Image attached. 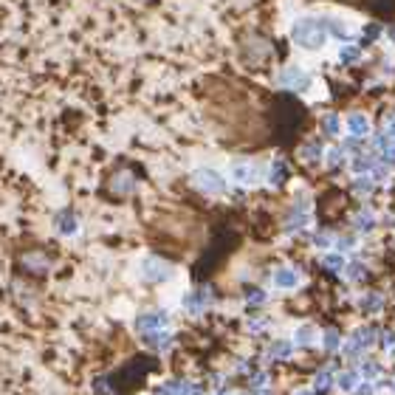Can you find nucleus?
I'll list each match as a JSON object with an SVG mask.
<instances>
[{"mask_svg": "<svg viewBox=\"0 0 395 395\" xmlns=\"http://www.w3.org/2000/svg\"><path fill=\"white\" fill-rule=\"evenodd\" d=\"M370 189H373L370 178H359V181H356V192H370Z\"/></svg>", "mask_w": 395, "mask_h": 395, "instance_id": "obj_28", "label": "nucleus"}, {"mask_svg": "<svg viewBox=\"0 0 395 395\" xmlns=\"http://www.w3.org/2000/svg\"><path fill=\"white\" fill-rule=\"evenodd\" d=\"M328 161H330V167H336L341 161V155H339V150H330V155H328Z\"/></svg>", "mask_w": 395, "mask_h": 395, "instance_id": "obj_33", "label": "nucleus"}, {"mask_svg": "<svg viewBox=\"0 0 395 395\" xmlns=\"http://www.w3.org/2000/svg\"><path fill=\"white\" fill-rule=\"evenodd\" d=\"M381 347H384V350H392V347H395V333H389V330H387V333L381 336Z\"/></svg>", "mask_w": 395, "mask_h": 395, "instance_id": "obj_27", "label": "nucleus"}, {"mask_svg": "<svg viewBox=\"0 0 395 395\" xmlns=\"http://www.w3.org/2000/svg\"><path fill=\"white\" fill-rule=\"evenodd\" d=\"M359 308L364 310V313H378V310L384 308V299L378 297V294H364V297L359 299Z\"/></svg>", "mask_w": 395, "mask_h": 395, "instance_id": "obj_12", "label": "nucleus"}, {"mask_svg": "<svg viewBox=\"0 0 395 395\" xmlns=\"http://www.w3.org/2000/svg\"><path fill=\"white\" fill-rule=\"evenodd\" d=\"M316 328L313 325H299L297 330H294V341H297V345H302V347H308V345H313L316 341Z\"/></svg>", "mask_w": 395, "mask_h": 395, "instance_id": "obj_8", "label": "nucleus"}, {"mask_svg": "<svg viewBox=\"0 0 395 395\" xmlns=\"http://www.w3.org/2000/svg\"><path fill=\"white\" fill-rule=\"evenodd\" d=\"M282 178H285V167H282V161H277L271 167V183H280Z\"/></svg>", "mask_w": 395, "mask_h": 395, "instance_id": "obj_24", "label": "nucleus"}, {"mask_svg": "<svg viewBox=\"0 0 395 395\" xmlns=\"http://www.w3.org/2000/svg\"><path fill=\"white\" fill-rule=\"evenodd\" d=\"M356 395H373V384H359V387H356Z\"/></svg>", "mask_w": 395, "mask_h": 395, "instance_id": "obj_32", "label": "nucleus"}, {"mask_svg": "<svg viewBox=\"0 0 395 395\" xmlns=\"http://www.w3.org/2000/svg\"><path fill=\"white\" fill-rule=\"evenodd\" d=\"M294 395H316V392H313V389H297Z\"/></svg>", "mask_w": 395, "mask_h": 395, "instance_id": "obj_35", "label": "nucleus"}, {"mask_svg": "<svg viewBox=\"0 0 395 395\" xmlns=\"http://www.w3.org/2000/svg\"><path fill=\"white\" fill-rule=\"evenodd\" d=\"M141 274H144L150 282H167L172 277V268L161 260H144L141 262Z\"/></svg>", "mask_w": 395, "mask_h": 395, "instance_id": "obj_4", "label": "nucleus"}, {"mask_svg": "<svg viewBox=\"0 0 395 395\" xmlns=\"http://www.w3.org/2000/svg\"><path fill=\"white\" fill-rule=\"evenodd\" d=\"M373 223H376V218H373L370 212H359V218H356V229L359 231H370Z\"/></svg>", "mask_w": 395, "mask_h": 395, "instance_id": "obj_20", "label": "nucleus"}, {"mask_svg": "<svg viewBox=\"0 0 395 395\" xmlns=\"http://www.w3.org/2000/svg\"><path fill=\"white\" fill-rule=\"evenodd\" d=\"M330 384H333V370H330V367H328V370H319V373H316L313 389H322V392H325V389H330Z\"/></svg>", "mask_w": 395, "mask_h": 395, "instance_id": "obj_16", "label": "nucleus"}, {"mask_svg": "<svg viewBox=\"0 0 395 395\" xmlns=\"http://www.w3.org/2000/svg\"><path fill=\"white\" fill-rule=\"evenodd\" d=\"M282 82H288L291 88H308V73H302L299 68H288L285 73H282Z\"/></svg>", "mask_w": 395, "mask_h": 395, "instance_id": "obj_9", "label": "nucleus"}, {"mask_svg": "<svg viewBox=\"0 0 395 395\" xmlns=\"http://www.w3.org/2000/svg\"><path fill=\"white\" fill-rule=\"evenodd\" d=\"M322 266L330 268V271H345L347 262H345V257H341V254H336V251H333V254H325L322 257Z\"/></svg>", "mask_w": 395, "mask_h": 395, "instance_id": "obj_17", "label": "nucleus"}, {"mask_svg": "<svg viewBox=\"0 0 395 395\" xmlns=\"http://www.w3.org/2000/svg\"><path fill=\"white\" fill-rule=\"evenodd\" d=\"M167 322H170V316L164 313V310H152V313H141L139 319H136V330L139 333H158V330H164Z\"/></svg>", "mask_w": 395, "mask_h": 395, "instance_id": "obj_2", "label": "nucleus"}, {"mask_svg": "<svg viewBox=\"0 0 395 395\" xmlns=\"http://www.w3.org/2000/svg\"><path fill=\"white\" fill-rule=\"evenodd\" d=\"M313 243L319 246V249H325V246H330V237H328V234H316V237H313Z\"/></svg>", "mask_w": 395, "mask_h": 395, "instance_id": "obj_31", "label": "nucleus"}, {"mask_svg": "<svg viewBox=\"0 0 395 395\" xmlns=\"http://www.w3.org/2000/svg\"><path fill=\"white\" fill-rule=\"evenodd\" d=\"M192 181H195V187L203 189V192H223V189H226L223 175L215 172V170H198L192 175Z\"/></svg>", "mask_w": 395, "mask_h": 395, "instance_id": "obj_3", "label": "nucleus"}, {"mask_svg": "<svg viewBox=\"0 0 395 395\" xmlns=\"http://www.w3.org/2000/svg\"><path fill=\"white\" fill-rule=\"evenodd\" d=\"M262 384H268V376H266V373H257V376H254V387H262Z\"/></svg>", "mask_w": 395, "mask_h": 395, "instance_id": "obj_34", "label": "nucleus"}, {"mask_svg": "<svg viewBox=\"0 0 395 395\" xmlns=\"http://www.w3.org/2000/svg\"><path fill=\"white\" fill-rule=\"evenodd\" d=\"M274 285L282 288V291H291V288H297V285H299L297 268H288V266L277 268V271H274Z\"/></svg>", "mask_w": 395, "mask_h": 395, "instance_id": "obj_5", "label": "nucleus"}, {"mask_svg": "<svg viewBox=\"0 0 395 395\" xmlns=\"http://www.w3.org/2000/svg\"><path fill=\"white\" fill-rule=\"evenodd\" d=\"M339 345H341V336H339V330H325L322 333V347L325 350H339Z\"/></svg>", "mask_w": 395, "mask_h": 395, "instance_id": "obj_18", "label": "nucleus"}, {"mask_svg": "<svg viewBox=\"0 0 395 395\" xmlns=\"http://www.w3.org/2000/svg\"><path fill=\"white\" fill-rule=\"evenodd\" d=\"M206 297H209V288H198L195 294H189V299L183 302L187 305V313H192V316L203 313L206 310Z\"/></svg>", "mask_w": 395, "mask_h": 395, "instance_id": "obj_6", "label": "nucleus"}, {"mask_svg": "<svg viewBox=\"0 0 395 395\" xmlns=\"http://www.w3.org/2000/svg\"><path fill=\"white\" fill-rule=\"evenodd\" d=\"M336 387L345 389V392H356V387H359V376H356V370L339 373V376H336Z\"/></svg>", "mask_w": 395, "mask_h": 395, "instance_id": "obj_10", "label": "nucleus"}, {"mask_svg": "<svg viewBox=\"0 0 395 395\" xmlns=\"http://www.w3.org/2000/svg\"><path fill=\"white\" fill-rule=\"evenodd\" d=\"M144 341H147V347H152V350H158V353H164V350H170V345H172V336L170 333H147L144 336Z\"/></svg>", "mask_w": 395, "mask_h": 395, "instance_id": "obj_7", "label": "nucleus"}, {"mask_svg": "<svg viewBox=\"0 0 395 395\" xmlns=\"http://www.w3.org/2000/svg\"><path fill=\"white\" fill-rule=\"evenodd\" d=\"M218 395H226V392H218Z\"/></svg>", "mask_w": 395, "mask_h": 395, "instance_id": "obj_36", "label": "nucleus"}, {"mask_svg": "<svg viewBox=\"0 0 395 395\" xmlns=\"http://www.w3.org/2000/svg\"><path fill=\"white\" fill-rule=\"evenodd\" d=\"M57 229L62 231V234H73L76 231V218H73V212H62L60 218H57Z\"/></svg>", "mask_w": 395, "mask_h": 395, "instance_id": "obj_14", "label": "nucleus"}, {"mask_svg": "<svg viewBox=\"0 0 395 395\" xmlns=\"http://www.w3.org/2000/svg\"><path fill=\"white\" fill-rule=\"evenodd\" d=\"M294 353V345H288V341H274L271 347H268V356L271 359H291Z\"/></svg>", "mask_w": 395, "mask_h": 395, "instance_id": "obj_15", "label": "nucleus"}, {"mask_svg": "<svg viewBox=\"0 0 395 395\" xmlns=\"http://www.w3.org/2000/svg\"><path fill=\"white\" fill-rule=\"evenodd\" d=\"M246 297H249L251 305H262V302H266V294H262L260 288H246Z\"/></svg>", "mask_w": 395, "mask_h": 395, "instance_id": "obj_23", "label": "nucleus"}, {"mask_svg": "<svg viewBox=\"0 0 395 395\" xmlns=\"http://www.w3.org/2000/svg\"><path fill=\"white\" fill-rule=\"evenodd\" d=\"M231 175H234L237 183H249L251 178H254V170H251V164H246V161H237V164L231 167Z\"/></svg>", "mask_w": 395, "mask_h": 395, "instance_id": "obj_13", "label": "nucleus"}, {"mask_svg": "<svg viewBox=\"0 0 395 395\" xmlns=\"http://www.w3.org/2000/svg\"><path fill=\"white\" fill-rule=\"evenodd\" d=\"M364 274H367V268L361 266V262H350V266H347V280H364Z\"/></svg>", "mask_w": 395, "mask_h": 395, "instance_id": "obj_21", "label": "nucleus"}, {"mask_svg": "<svg viewBox=\"0 0 395 395\" xmlns=\"http://www.w3.org/2000/svg\"><path fill=\"white\" fill-rule=\"evenodd\" d=\"M302 155H305V158H319V147H316V144H308V147L302 150Z\"/></svg>", "mask_w": 395, "mask_h": 395, "instance_id": "obj_30", "label": "nucleus"}, {"mask_svg": "<svg viewBox=\"0 0 395 395\" xmlns=\"http://www.w3.org/2000/svg\"><path fill=\"white\" fill-rule=\"evenodd\" d=\"M187 392V381H170L167 387L158 389V395H183Z\"/></svg>", "mask_w": 395, "mask_h": 395, "instance_id": "obj_19", "label": "nucleus"}, {"mask_svg": "<svg viewBox=\"0 0 395 395\" xmlns=\"http://www.w3.org/2000/svg\"><path fill=\"white\" fill-rule=\"evenodd\" d=\"M294 40L305 48H319L325 43V29L319 20H299L294 25Z\"/></svg>", "mask_w": 395, "mask_h": 395, "instance_id": "obj_1", "label": "nucleus"}, {"mask_svg": "<svg viewBox=\"0 0 395 395\" xmlns=\"http://www.w3.org/2000/svg\"><path fill=\"white\" fill-rule=\"evenodd\" d=\"M266 328H268L266 319H251V322H249V330H251V333H260V330H266Z\"/></svg>", "mask_w": 395, "mask_h": 395, "instance_id": "obj_26", "label": "nucleus"}, {"mask_svg": "<svg viewBox=\"0 0 395 395\" xmlns=\"http://www.w3.org/2000/svg\"><path fill=\"white\" fill-rule=\"evenodd\" d=\"M183 395H203V384H187V392Z\"/></svg>", "mask_w": 395, "mask_h": 395, "instance_id": "obj_29", "label": "nucleus"}, {"mask_svg": "<svg viewBox=\"0 0 395 395\" xmlns=\"http://www.w3.org/2000/svg\"><path fill=\"white\" fill-rule=\"evenodd\" d=\"M378 373H381V370H378V364H376V361H364V364H361V376H367V378H376Z\"/></svg>", "mask_w": 395, "mask_h": 395, "instance_id": "obj_25", "label": "nucleus"}, {"mask_svg": "<svg viewBox=\"0 0 395 395\" xmlns=\"http://www.w3.org/2000/svg\"><path fill=\"white\" fill-rule=\"evenodd\" d=\"M347 127H350L353 136H367L370 133V122H367L361 113H353L350 119H347Z\"/></svg>", "mask_w": 395, "mask_h": 395, "instance_id": "obj_11", "label": "nucleus"}, {"mask_svg": "<svg viewBox=\"0 0 395 395\" xmlns=\"http://www.w3.org/2000/svg\"><path fill=\"white\" fill-rule=\"evenodd\" d=\"M322 127H325V133H328V136H336V133H339V119H336V116H325Z\"/></svg>", "mask_w": 395, "mask_h": 395, "instance_id": "obj_22", "label": "nucleus"}]
</instances>
